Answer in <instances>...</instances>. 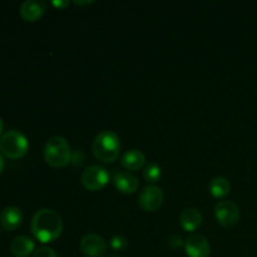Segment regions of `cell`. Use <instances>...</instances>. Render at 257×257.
<instances>
[{
  "mask_svg": "<svg viewBox=\"0 0 257 257\" xmlns=\"http://www.w3.org/2000/svg\"><path fill=\"white\" fill-rule=\"evenodd\" d=\"M109 246L115 252H122L128 247V241L125 236L117 233V235L112 236V238L109 240Z\"/></svg>",
  "mask_w": 257,
  "mask_h": 257,
  "instance_id": "18",
  "label": "cell"
},
{
  "mask_svg": "<svg viewBox=\"0 0 257 257\" xmlns=\"http://www.w3.org/2000/svg\"><path fill=\"white\" fill-rule=\"evenodd\" d=\"M47 9V4L42 0H25L24 3H22L19 8L20 17L25 20V22H37L40 18L43 17V14L45 13Z\"/></svg>",
  "mask_w": 257,
  "mask_h": 257,
  "instance_id": "10",
  "label": "cell"
},
{
  "mask_svg": "<svg viewBox=\"0 0 257 257\" xmlns=\"http://www.w3.org/2000/svg\"><path fill=\"white\" fill-rule=\"evenodd\" d=\"M146 163V156L140 150H130L120 157V165L128 171H138Z\"/></svg>",
  "mask_w": 257,
  "mask_h": 257,
  "instance_id": "15",
  "label": "cell"
},
{
  "mask_svg": "<svg viewBox=\"0 0 257 257\" xmlns=\"http://www.w3.org/2000/svg\"><path fill=\"white\" fill-rule=\"evenodd\" d=\"M113 182H114L117 190L124 195H132L140 187V181H138L137 176L133 175L130 171L115 173Z\"/></svg>",
  "mask_w": 257,
  "mask_h": 257,
  "instance_id": "11",
  "label": "cell"
},
{
  "mask_svg": "<svg viewBox=\"0 0 257 257\" xmlns=\"http://www.w3.org/2000/svg\"><path fill=\"white\" fill-rule=\"evenodd\" d=\"M30 230H32L33 236L39 242H53L62 235V216L52 208H42V210L37 211L33 216Z\"/></svg>",
  "mask_w": 257,
  "mask_h": 257,
  "instance_id": "1",
  "label": "cell"
},
{
  "mask_svg": "<svg viewBox=\"0 0 257 257\" xmlns=\"http://www.w3.org/2000/svg\"><path fill=\"white\" fill-rule=\"evenodd\" d=\"M35 243L28 236H17L10 242V252L15 257H28L34 252Z\"/></svg>",
  "mask_w": 257,
  "mask_h": 257,
  "instance_id": "14",
  "label": "cell"
},
{
  "mask_svg": "<svg viewBox=\"0 0 257 257\" xmlns=\"http://www.w3.org/2000/svg\"><path fill=\"white\" fill-rule=\"evenodd\" d=\"M143 177L147 182L150 183H157L162 177V168L160 165L155 162L147 163L143 168Z\"/></svg>",
  "mask_w": 257,
  "mask_h": 257,
  "instance_id": "17",
  "label": "cell"
},
{
  "mask_svg": "<svg viewBox=\"0 0 257 257\" xmlns=\"http://www.w3.org/2000/svg\"><path fill=\"white\" fill-rule=\"evenodd\" d=\"M178 221H180V225L183 230L188 231V232H193L202 223V213L200 212V210H197L195 207L185 208L180 213Z\"/></svg>",
  "mask_w": 257,
  "mask_h": 257,
  "instance_id": "13",
  "label": "cell"
},
{
  "mask_svg": "<svg viewBox=\"0 0 257 257\" xmlns=\"http://www.w3.org/2000/svg\"><path fill=\"white\" fill-rule=\"evenodd\" d=\"M28 148H29L28 138L20 131H8L0 138V152L12 160H19L24 157L28 152Z\"/></svg>",
  "mask_w": 257,
  "mask_h": 257,
  "instance_id": "4",
  "label": "cell"
},
{
  "mask_svg": "<svg viewBox=\"0 0 257 257\" xmlns=\"http://www.w3.org/2000/svg\"><path fill=\"white\" fill-rule=\"evenodd\" d=\"M92 2H75V4L78 5H83V4H90Z\"/></svg>",
  "mask_w": 257,
  "mask_h": 257,
  "instance_id": "24",
  "label": "cell"
},
{
  "mask_svg": "<svg viewBox=\"0 0 257 257\" xmlns=\"http://www.w3.org/2000/svg\"><path fill=\"white\" fill-rule=\"evenodd\" d=\"M165 201L162 188L156 185H148L143 188L138 196V205L147 212H155L162 206Z\"/></svg>",
  "mask_w": 257,
  "mask_h": 257,
  "instance_id": "6",
  "label": "cell"
},
{
  "mask_svg": "<svg viewBox=\"0 0 257 257\" xmlns=\"http://www.w3.org/2000/svg\"><path fill=\"white\" fill-rule=\"evenodd\" d=\"M44 160L54 168H62L69 165L72 151L68 141L62 136H53L44 146Z\"/></svg>",
  "mask_w": 257,
  "mask_h": 257,
  "instance_id": "3",
  "label": "cell"
},
{
  "mask_svg": "<svg viewBox=\"0 0 257 257\" xmlns=\"http://www.w3.org/2000/svg\"><path fill=\"white\" fill-rule=\"evenodd\" d=\"M68 4H69V2H57V0H54V2H53V5H54V7H57V8H59V9H62V8H65Z\"/></svg>",
  "mask_w": 257,
  "mask_h": 257,
  "instance_id": "21",
  "label": "cell"
},
{
  "mask_svg": "<svg viewBox=\"0 0 257 257\" xmlns=\"http://www.w3.org/2000/svg\"><path fill=\"white\" fill-rule=\"evenodd\" d=\"M3 168H4V158H3V153L0 152V173H2Z\"/></svg>",
  "mask_w": 257,
  "mask_h": 257,
  "instance_id": "22",
  "label": "cell"
},
{
  "mask_svg": "<svg viewBox=\"0 0 257 257\" xmlns=\"http://www.w3.org/2000/svg\"><path fill=\"white\" fill-rule=\"evenodd\" d=\"M23 222V212L17 206H9L0 213V225L4 230L13 231Z\"/></svg>",
  "mask_w": 257,
  "mask_h": 257,
  "instance_id": "12",
  "label": "cell"
},
{
  "mask_svg": "<svg viewBox=\"0 0 257 257\" xmlns=\"http://www.w3.org/2000/svg\"><path fill=\"white\" fill-rule=\"evenodd\" d=\"M3 130H4V123H3L2 118H0V136H2V133H3Z\"/></svg>",
  "mask_w": 257,
  "mask_h": 257,
  "instance_id": "23",
  "label": "cell"
},
{
  "mask_svg": "<svg viewBox=\"0 0 257 257\" xmlns=\"http://www.w3.org/2000/svg\"><path fill=\"white\" fill-rule=\"evenodd\" d=\"M109 173L99 165L88 166L80 175V183L88 191H99L109 182Z\"/></svg>",
  "mask_w": 257,
  "mask_h": 257,
  "instance_id": "5",
  "label": "cell"
},
{
  "mask_svg": "<svg viewBox=\"0 0 257 257\" xmlns=\"http://www.w3.org/2000/svg\"><path fill=\"white\" fill-rule=\"evenodd\" d=\"M120 140L113 131H102L95 136L92 145V151L95 158L103 163H113L119 157Z\"/></svg>",
  "mask_w": 257,
  "mask_h": 257,
  "instance_id": "2",
  "label": "cell"
},
{
  "mask_svg": "<svg viewBox=\"0 0 257 257\" xmlns=\"http://www.w3.org/2000/svg\"><path fill=\"white\" fill-rule=\"evenodd\" d=\"M168 246L176 250V248H180L181 246H185V241L182 240V237H181L180 235L173 233V235H171L170 237H168Z\"/></svg>",
  "mask_w": 257,
  "mask_h": 257,
  "instance_id": "20",
  "label": "cell"
},
{
  "mask_svg": "<svg viewBox=\"0 0 257 257\" xmlns=\"http://www.w3.org/2000/svg\"><path fill=\"white\" fill-rule=\"evenodd\" d=\"M108 257H120L119 255H109Z\"/></svg>",
  "mask_w": 257,
  "mask_h": 257,
  "instance_id": "25",
  "label": "cell"
},
{
  "mask_svg": "<svg viewBox=\"0 0 257 257\" xmlns=\"http://www.w3.org/2000/svg\"><path fill=\"white\" fill-rule=\"evenodd\" d=\"M215 216L221 226L232 227L240 220V208L232 201H218L215 206Z\"/></svg>",
  "mask_w": 257,
  "mask_h": 257,
  "instance_id": "7",
  "label": "cell"
},
{
  "mask_svg": "<svg viewBox=\"0 0 257 257\" xmlns=\"http://www.w3.org/2000/svg\"><path fill=\"white\" fill-rule=\"evenodd\" d=\"M185 250L188 257H208L211 253V245L205 236L192 233L185 240Z\"/></svg>",
  "mask_w": 257,
  "mask_h": 257,
  "instance_id": "9",
  "label": "cell"
},
{
  "mask_svg": "<svg viewBox=\"0 0 257 257\" xmlns=\"http://www.w3.org/2000/svg\"><path fill=\"white\" fill-rule=\"evenodd\" d=\"M208 190L213 197L222 198L231 192V182L223 176H217L211 180Z\"/></svg>",
  "mask_w": 257,
  "mask_h": 257,
  "instance_id": "16",
  "label": "cell"
},
{
  "mask_svg": "<svg viewBox=\"0 0 257 257\" xmlns=\"http://www.w3.org/2000/svg\"><path fill=\"white\" fill-rule=\"evenodd\" d=\"M79 247L88 257H103L107 253V242L97 233H87L83 236Z\"/></svg>",
  "mask_w": 257,
  "mask_h": 257,
  "instance_id": "8",
  "label": "cell"
},
{
  "mask_svg": "<svg viewBox=\"0 0 257 257\" xmlns=\"http://www.w3.org/2000/svg\"><path fill=\"white\" fill-rule=\"evenodd\" d=\"M33 257H58V255L53 248L43 246V247H39L38 250L34 251Z\"/></svg>",
  "mask_w": 257,
  "mask_h": 257,
  "instance_id": "19",
  "label": "cell"
}]
</instances>
